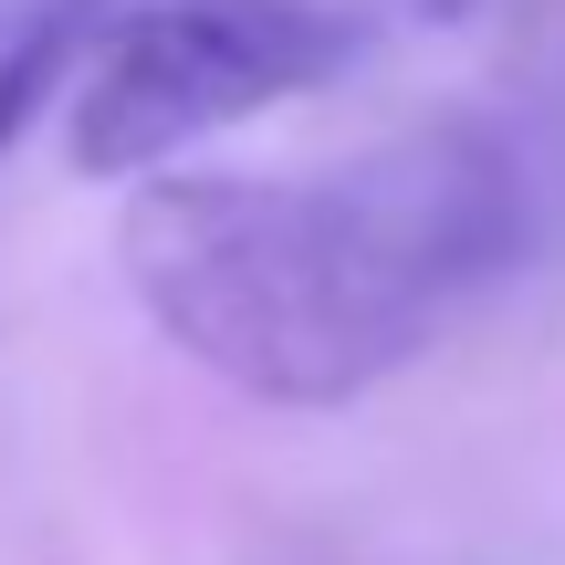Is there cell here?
Listing matches in <instances>:
<instances>
[{"mask_svg": "<svg viewBox=\"0 0 565 565\" xmlns=\"http://www.w3.org/2000/svg\"><path fill=\"white\" fill-rule=\"evenodd\" d=\"M534 242V168L471 116L366 158L179 179L126 210L147 324L263 408H345L419 366Z\"/></svg>", "mask_w": 565, "mask_h": 565, "instance_id": "6da1fadb", "label": "cell"}, {"mask_svg": "<svg viewBox=\"0 0 565 565\" xmlns=\"http://www.w3.org/2000/svg\"><path fill=\"white\" fill-rule=\"evenodd\" d=\"M356 63H366V21L345 0H126L84 42L63 158L84 179H158L221 126L324 95Z\"/></svg>", "mask_w": 565, "mask_h": 565, "instance_id": "7a4b0ae2", "label": "cell"}]
</instances>
